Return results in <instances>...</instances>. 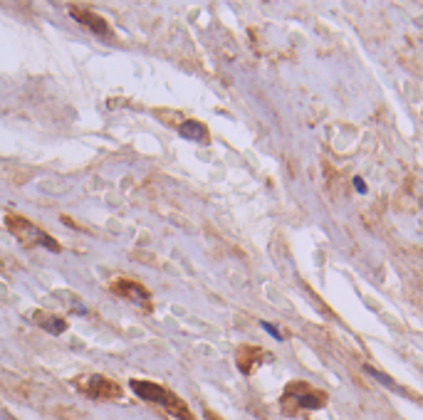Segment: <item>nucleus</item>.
<instances>
[{
  "label": "nucleus",
  "mask_w": 423,
  "mask_h": 420,
  "mask_svg": "<svg viewBox=\"0 0 423 420\" xmlns=\"http://www.w3.org/2000/svg\"><path fill=\"white\" fill-rule=\"evenodd\" d=\"M129 386H131V390L141 400L159 403V406H164L169 410L171 416H176V418H181V420H196V416L191 413V408L186 406V400H181L176 393H171L166 386H159V383H151V380H139V378L129 380Z\"/></svg>",
  "instance_id": "nucleus-1"
},
{
  "label": "nucleus",
  "mask_w": 423,
  "mask_h": 420,
  "mask_svg": "<svg viewBox=\"0 0 423 420\" xmlns=\"http://www.w3.org/2000/svg\"><path fill=\"white\" fill-rule=\"evenodd\" d=\"M5 228L13 232V238L15 240H20V245H25V248H45V250L50 252H60V242L45 230L40 225H35V222H30L25 215H18V212H5Z\"/></svg>",
  "instance_id": "nucleus-2"
},
{
  "label": "nucleus",
  "mask_w": 423,
  "mask_h": 420,
  "mask_svg": "<svg viewBox=\"0 0 423 420\" xmlns=\"http://www.w3.org/2000/svg\"><path fill=\"white\" fill-rule=\"evenodd\" d=\"M324 403H327V396L302 380H292L282 393V410L287 416H295L297 410H319Z\"/></svg>",
  "instance_id": "nucleus-3"
},
{
  "label": "nucleus",
  "mask_w": 423,
  "mask_h": 420,
  "mask_svg": "<svg viewBox=\"0 0 423 420\" xmlns=\"http://www.w3.org/2000/svg\"><path fill=\"white\" fill-rule=\"evenodd\" d=\"M109 290L117 294V296H122V299H127L131 304L141 306L144 312H151V292H149L141 282L129 280V277H119V280H112Z\"/></svg>",
  "instance_id": "nucleus-4"
},
{
  "label": "nucleus",
  "mask_w": 423,
  "mask_h": 420,
  "mask_svg": "<svg viewBox=\"0 0 423 420\" xmlns=\"http://www.w3.org/2000/svg\"><path fill=\"white\" fill-rule=\"evenodd\" d=\"M77 386L85 390L89 398H94V400H117L124 393L117 380H112V378H107V376H87L82 380H77Z\"/></svg>",
  "instance_id": "nucleus-5"
},
{
  "label": "nucleus",
  "mask_w": 423,
  "mask_h": 420,
  "mask_svg": "<svg viewBox=\"0 0 423 420\" xmlns=\"http://www.w3.org/2000/svg\"><path fill=\"white\" fill-rule=\"evenodd\" d=\"M70 15L80 22V25H85L87 30H92L94 35H104V38H112V25L99 15V12H94V10H89V8H80V5H72L70 8Z\"/></svg>",
  "instance_id": "nucleus-6"
},
{
  "label": "nucleus",
  "mask_w": 423,
  "mask_h": 420,
  "mask_svg": "<svg viewBox=\"0 0 423 420\" xmlns=\"http://www.w3.org/2000/svg\"><path fill=\"white\" fill-rule=\"evenodd\" d=\"M270 356L260 348V346H250V344H243V346H238V351H235V364H238V368L245 374V376H250L255 368L262 364V361H267Z\"/></svg>",
  "instance_id": "nucleus-7"
},
{
  "label": "nucleus",
  "mask_w": 423,
  "mask_h": 420,
  "mask_svg": "<svg viewBox=\"0 0 423 420\" xmlns=\"http://www.w3.org/2000/svg\"><path fill=\"white\" fill-rule=\"evenodd\" d=\"M178 131H181V136H186V138H191V141H201V144H206V141L211 138V136H208V126L196 122V119L183 122V124L178 126Z\"/></svg>",
  "instance_id": "nucleus-8"
},
{
  "label": "nucleus",
  "mask_w": 423,
  "mask_h": 420,
  "mask_svg": "<svg viewBox=\"0 0 423 420\" xmlns=\"http://www.w3.org/2000/svg\"><path fill=\"white\" fill-rule=\"evenodd\" d=\"M33 322H35V324H40L43 329H47L50 334H62V332L67 329V322H65V319L52 316V314H45V312L33 314Z\"/></svg>",
  "instance_id": "nucleus-9"
},
{
  "label": "nucleus",
  "mask_w": 423,
  "mask_h": 420,
  "mask_svg": "<svg viewBox=\"0 0 423 420\" xmlns=\"http://www.w3.org/2000/svg\"><path fill=\"white\" fill-rule=\"evenodd\" d=\"M364 371H366V374H371V376L376 378V380H379V383H383V386H388V388H393V390H398V393H403V388H398V386H396V380H393V378H391V376H386V374H381V371H376V368H374V366H366V368H364Z\"/></svg>",
  "instance_id": "nucleus-10"
},
{
  "label": "nucleus",
  "mask_w": 423,
  "mask_h": 420,
  "mask_svg": "<svg viewBox=\"0 0 423 420\" xmlns=\"http://www.w3.org/2000/svg\"><path fill=\"white\" fill-rule=\"evenodd\" d=\"M260 324H262V329H267V332H270V334L275 336L277 341H282V338H285V336H282L280 332H277V326H275V324H270V322H260Z\"/></svg>",
  "instance_id": "nucleus-11"
},
{
  "label": "nucleus",
  "mask_w": 423,
  "mask_h": 420,
  "mask_svg": "<svg viewBox=\"0 0 423 420\" xmlns=\"http://www.w3.org/2000/svg\"><path fill=\"white\" fill-rule=\"evenodd\" d=\"M354 188H356L359 193H366V183H364V178H361V176H356V178H354Z\"/></svg>",
  "instance_id": "nucleus-12"
}]
</instances>
